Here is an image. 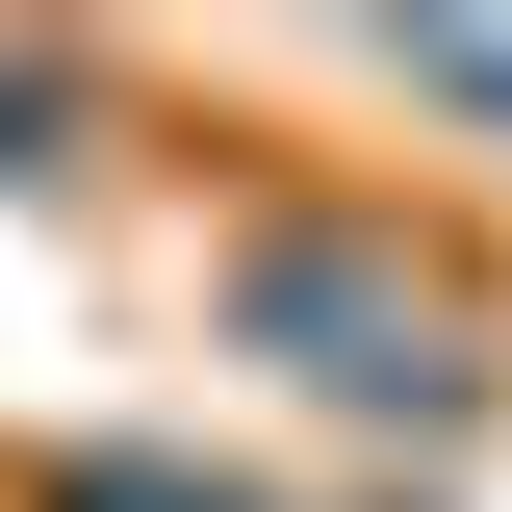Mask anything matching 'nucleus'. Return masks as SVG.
I'll list each match as a JSON object with an SVG mask.
<instances>
[{"label": "nucleus", "instance_id": "nucleus-1", "mask_svg": "<svg viewBox=\"0 0 512 512\" xmlns=\"http://www.w3.org/2000/svg\"><path fill=\"white\" fill-rule=\"evenodd\" d=\"M0 512H256V487H205V461H26Z\"/></svg>", "mask_w": 512, "mask_h": 512}]
</instances>
